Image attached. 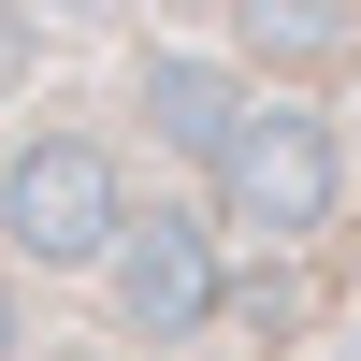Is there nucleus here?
<instances>
[{
	"mask_svg": "<svg viewBox=\"0 0 361 361\" xmlns=\"http://www.w3.org/2000/svg\"><path fill=\"white\" fill-rule=\"evenodd\" d=\"M361 318V15H0V361H333Z\"/></svg>",
	"mask_w": 361,
	"mask_h": 361,
	"instance_id": "f257e3e1",
	"label": "nucleus"
}]
</instances>
